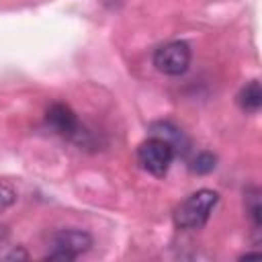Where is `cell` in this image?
Listing matches in <instances>:
<instances>
[{
	"label": "cell",
	"mask_w": 262,
	"mask_h": 262,
	"mask_svg": "<svg viewBox=\"0 0 262 262\" xmlns=\"http://www.w3.org/2000/svg\"><path fill=\"white\" fill-rule=\"evenodd\" d=\"M217 201H219V194L211 188H201V190L192 192L174 211L176 227H180V229H201L209 221Z\"/></svg>",
	"instance_id": "6da1fadb"
},
{
	"label": "cell",
	"mask_w": 262,
	"mask_h": 262,
	"mask_svg": "<svg viewBox=\"0 0 262 262\" xmlns=\"http://www.w3.org/2000/svg\"><path fill=\"white\" fill-rule=\"evenodd\" d=\"M174 158H176L174 147L168 141H164V139H160L156 135H149L137 147L139 164L143 166V170H147L149 174H154L158 178L166 176V172H168V168H170Z\"/></svg>",
	"instance_id": "7a4b0ae2"
},
{
	"label": "cell",
	"mask_w": 262,
	"mask_h": 262,
	"mask_svg": "<svg viewBox=\"0 0 262 262\" xmlns=\"http://www.w3.org/2000/svg\"><path fill=\"white\" fill-rule=\"evenodd\" d=\"M92 237L82 229H59L51 235L49 260H76L80 254L88 252Z\"/></svg>",
	"instance_id": "3957f363"
},
{
	"label": "cell",
	"mask_w": 262,
	"mask_h": 262,
	"mask_svg": "<svg viewBox=\"0 0 262 262\" xmlns=\"http://www.w3.org/2000/svg\"><path fill=\"white\" fill-rule=\"evenodd\" d=\"M154 66L166 76H180L190 66V47L184 41H170L156 49Z\"/></svg>",
	"instance_id": "277c9868"
},
{
	"label": "cell",
	"mask_w": 262,
	"mask_h": 262,
	"mask_svg": "<svg viewBox=\"0 0 262 262\" xmlns=\"http://www.w3.org/2000/svg\"><path fill=\"white\" fill-rule=\"evenodd\" d=\"M47 125L55 131V133H59V135H63V137H68V139H76V141H80V137H82V127H80V121H78V117H76V113L68 106V104H63V102H55V104H51L49 108H47Z\"/></svg>",
	"instance_id": "5b68a950"
},
{
	"label": "cell",
	"mask_w": 262,
	"mask_h": 262,
	"mask_svg": "<svg viewBox=\"0 0 262 262\" xmlns=\"http://www.w3.org/2000/svg\"><path fill=\"white\" fill-rule=\"evenodd\" d=\"M149 135H156V137L168 141V143L174 147V154H176V156H184V154L188 151V145H190V143H188L186 135H184L178 127H174L172 123H168V121L154 123V125L149 127Z\"/></svg>",
	"instance_id": "8992f818"
},
{
	"label": "cell",
	"mask_w": 262,
	"mask_h": 262,
	"mask_svg": "<svg viewBox=\"0 0 262 262\" xmlns=\"http://www.w3.org/2000/svg\"><path fill=\"white\" fill-rule=\"evenodd\" d=\"M237 104L248 111V113H256L262 106V88L258 80H252L250 84H246L239 94H237Z\"/></svg>",
	"instance_id": "52a82bcc"
},
{
	"label": "cell",
	"mask_w": 262,
	"mask_h": 262,
	"mask_svg": "<svg viewBox=\"0 0 262 262\" xmlns=\"http://www.w3.org/2000/svg\"><path fill=\"white\" fill-rule=\"evenodd\" d=\"M246 211L254 223L256 229L262 227V203H260V190L258 188H248L246 192Z\"/></svg>",
	"instance_id": "ba28073f"
},
{
	"label": "cell",
	"mask_w": 262,
	"mask_h": 262,
	"mask_svg": "<svg viewBox=\"0 0 262 262\" xmlns=\"http://www.w3.org/2000/svg\"><path fill=\"white\" fill-rule=\"evenodd\" d=\"M215 166H217V158L211 151H201L190 162V170L196 174H209L215 170Z\"/></svg>",
	"instance_id": "9c48e42d"
},
{
	"label": "cell",
	"mask_w": 262,
	"mask_h": 262,
	"mask_svg": "<svg viewBox=\"0 0 262 262\" xmlns=\"http://www.w3.org/2000/svg\"><path fill=\"white\" fill-rule=\"evenodd\" d=\"M14 201H16V192H14V188H12L10 184L0 182V211L8 209Z\"/></svg>",
	"instance_id": "30bf717a"
},
{
	"label": "cell",
	"mask_w": 262,
	"mask_h": 262,
	"mask_svg": "<svg viewBox=\"0 0 262 262\" xmlns=\"http://www.w3.org/2000/svg\"><path fill=\"white\" fill-rule=\"evenodd\" d=\"M6 242H8V231L4 225H0V250L6 246Z\"/></svg>",
	"instance_id": "8fae6325"
}]
</instances>
